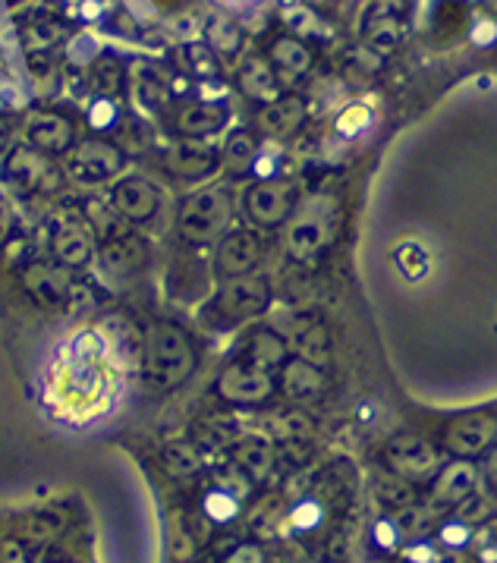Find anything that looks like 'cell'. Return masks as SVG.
<instances>
[{
	"mask_svg": "<svg viewBox=\"0 0 497 563\" xmlns=\"http://www.w3.org/2000/svg\"><path fill=\"white\" fill-rule=\"evenodd\" d=\"M211 41L221 51L230 54V51L240 48V29H236L233 23H224V19H214V23H211Z\"/></svg>",
	"mask_w": 497,
	"mask_h": 563,
	"instance_id": "obj_31",
	"label": "cell"
},
{
	"mask_svg": "<svg viewBox=\"0 0 497 563\" xmlns=\"http://www.w3.org/2000/svg\"><path fill=\"white\" fill-rule=\"evenodd\" d=\"M472 482H475L472 466H466V463L450 466L444 472V479L438 482V497H441V501H460L463 494H469Z\"/></svg>",
	"mask_w": 497,
	"mask_h": 563,
	"instance_id": "obj_25",
	"label": "cell"
},
{
	"mask_svg": "<svg viewBox=\"0 0 497 563\" xmlns=\"http://www.w3.org/2000/svg\"><path fill=\"white\" fill-rule=\"evenodd\" d=\"M246 362H252L255 368H265V372H271V368H277V365H284L287 362V343H284V337H277L268 328L255 331L246 340Z\"/></svg>",
	"mask_w": 497,
	"mask_h": 563,
	"instance_id": "obj_21",
	"label": "cell"
},
{
	"mask_svg": "<svg viewBox=\"0 0 497 563\" xmlns=\"http://www.w3.org/2000/svg\"><path fill=\"white\" fill-rule=\"evenodd\" d=\"M26 145L45 151V155H67V151L76 145V133L73 123L67 117H60L54 111L35 114L26 126Z\"/></svg>",
	"mask_w": 497,
	"mask_h": 563,
	"instance_id": "obj_11",
	"label": "cell"
},
{
	"mask_svg": "<svg viewBox=\"0 0 497 563\" xmlns=\"http://www.w3.org/2000/svg\"><path fill=\"white\" fill-rule=\"evenodd\" d=\"M293 343H296L299 359H306V362L321 365V362H328V356H331V337L315 321L299 324L296 334H293Z\"/></svg>",
	"mask_w": 497,
	"mask_h": 563,
	"instance_id": "obj_22",
	"label": "cell"
},
{
	"mask_svg": "<svg viewBox=\"0 0 497 563\" xmlns=\"http://www.w3.org/2000/svg\"><path fill=\"white\" fill-rule=\"evenodd\" d=\"M70 519L60 507H35L0 535V563H85L79 551L63 545Z\"/></svg>",
	"mask_w": 497,
	"mask_h": 563,
	"instance_id": "obj_1",
	"label": "cell"
},
{
	"mask_svg": "<svg viewBox=\"0 0 497 563\" xmlns=\"http://www.w3.org/2000/svg\"><path fill=\"white\" fill-rule=\"evenodd\" d=\"M95 89L101 98H111L123 89V67L114 57H98L95 60Z\"/></svg>",
	"mask_w": 497,
	"mask_h": 563,
	"instance_id": "obj_26",
	"label": "cell"
},
{
	"mask_svg": "<svg viewBox=\"0 0 497 563\" xmlns=\"http://www.w3.org/2000/svg\"><path fill=\"white\" fill-rule=\"evenodd\" d=\"M183 63H186V70L192 76H199V79H218L221 76L218 60H214V54L205 45H186L183 48Z\"/></svg>",
	"mask_w": 497,
	"mask_h": 563,
	"instance_id": "obj_27",
	"label": "cell"
},
{
	"mask_svg": "<svg viewBox=\"0 0 497 563\" xmlns=\"http://www.w3.org/2000/svg\"><path fill=\"white\" fill-rule=\"evenodd\" d=\"M274 60L284 63V67H290V73H299L309 67V54L306 48H299L296 41H277L274 45Z\"/></svg>",
	"mask_w": 497,
	"mask_h": 563,
	"instance_id": "obj_30",
	"label": "cell"
},
{
	"mask_svg": "<svg viewBox=\"0 0 497 563\" xmlns=\"http://www.w3.org/2000/svg\"><path fill=\"white\" fill-rule=\"evenodd\" d=\"M258 258H262V246H258L255 233L236 230V233H227V240L218 246L214 265H218L221 277H240V274H252Z\"/></svg>",
	"mask_w": 497,
	"mask_h": 563,
	"instance_id": "obj_13",
	"label": "cell"
},
{
	"mask_svg": "<svg viewBox=\"0 0 497 563\" xmlns=\"http://www.w3.org/2000/svg\"><path fill=\"white\" fill-rule=\"evenodd\" d=\"M7 233H10V211L0 205V243L7 240Z\"/></svg>",
	"mask_w": 497,
	"mask_h": 563,
	"instance_id": "obj_33",
	"label": "cell"
},
{
	"mask_svg": "<svg viewBox=\"0 0 497 563\" xmlns=\"http://www.w3.org/2000/svg\"><path fill=\"white\" fill-rule=\"evenodd\" d=\"M4 173L10 183H16L23 192H32V196H51V192L63 186V177H67V170L51 155H45V151H38L32 145L13 148L4 164Z\"/></svg>",
	"mask_w": 497,
	"mask_h": 563,
	"instance_id": "obj_4",
	"label": "cell"
},
{
	"mask_svg": "<svg viewBox=\"0 0 497 563\" xmlns=\"http://www.w3.org/2000/svg\"><path fill=\"white\" fill-rule=\"evenodd\" d=\"M148 262V246L139 240V236L120 233L114 240H107L101 246V265L111 271L114 277H129L139 268H145Z\"/></svg>",
	"mask_w": 497,
	"mask_h": 563,
	"instance_id": "obj_16",
	"label": "cell"
},
{
	"mask_svg": "<svg viewBox=\"0 0 497 563\" xmlns=\"http://www.w3.org/2000/svg\"><path fill=\"white\" fill-rule=\"evenodd\" d=\"M271 302V284L265 277H255V274H240V277H227L218 299H214V306H218L221 315H227L230 321H246L255 318L268 309Z\"/></svg>",
	"mask_w": 497,
	"mask_h": 563,
	"instance_id": "obj_6",
	"label": "cell"
},
{
	"mask_svg": "<svg viewBox=\"0 0 497 563\" xmlns=\"http://www.w3.org/2000/svg\"><path fill=\"white\" fill-rule=\"evenodd\" d=\"M23 280H26L29 293L38 302H45V306H57V302H63L73 290L70 277H67V268H60L57 262L54 265L51 262H32L23 271Z\"/></svg>",
	"mask_w": 497,
	"mask_h": 563,
	"instance_id": "obj_15",
	"label": "cell"
},
{
	"mask_svg": "<svg viewBox=\"0 0 497 563\" xmlns=\"http://www.w3.org/2000/svg\"><path fill=\"white\" fill-rule=\"evenodd\" d=\"M218 164H221V158L214 155L211 148L196 145V142H183V145L170 148L164 155V170L170 173V177L189 180V183L211 177V173L218 170Z\"/></svg>",
	"mask_w": 497,
	"mask_h": 563,
	"instance_id": "obj_12",
	"label": "cell"
},
{
	"mask_svg": "<svg viewBox=\"0 0 497 563\" xmlns=\"http://www.w3.org/2000/svg\"><path fill=\"white\" fill-rule=\"evenodd\" d=\"M324 246V227L318 221H299L290 230V252L296 258H312Z\"/></svg>",
	"mask_w": 497,
	"mask_h": 563,
	"instance_id": "obj_24",
	"label": "cell"
},
{
	"mask_svg": "<svg viewBox=\"0 0 497 563\" xmlns=\"http://www.w3.org/2000/svg\"><path fill=\"white\" fill-rule=\"evenodd\" d=\"M488 475H491V479L497 482V450H494V457L488 460Z\"/></svg>",
	"mask_w": 497,
	"mask_h": 563,
	"instance_id": "obj_35",
	"label": "cell"
},
{
	"mask_svg": "<svg viewBox=\"0 0 497 563\" xmlns=\"http://www.w3.org/2000/svg\"><path fill=\"white\" fill-rule=\"evenodd\" d=\"M51 255L60 268H85L92 262V227L76 211H63L51 224Z\"/></svg>",
	"mask_w": 497,
	"mask_h": 563,
	"instance_id": "obj_7",
	"label": "cell"
},
{
	"mask_svg": "<svg viewBox=\"0 0 497 563\" xmlns=\"http://www.w3.org/2000/svg\"><path fill=\"white\" fill-rule=\"evenodd\" d=\"M497 435V419L488 413H472L457 419L447 428V447L453 453H479L491 444V438Z\"/></svg>",
	"mask_w": 497,
	"mask_h": 563,
	"instance_id": "obj_14",
	"label": "cell"
},
{
	"mask_svg": "<svg viewBox=\"0 0 497 563\" xmlns=\"http://www.w3.org/2000/svg\"><path fill=\"white\" fill-rule=\"evenodd\" d=\"M60 38H63V29H60L57 23H35V26H29V29H26V35H23L26 48H29L32 54L54 48Z\"/></svg>",
	"mask_w": 497,
	"mask_h": 563,
	"instance_id": "obj_28",
	"label": "cell"
},
{
	"mask_svg": "<svg viewBox=\"0 0 497 563\" xmlns=\"http://www.w3.org/2000/svg\"><path fill=\"white\" fill-rule=\"evenodd\" d=\"M192 368H196V350L189 334L177 321H155L142 337V375L155 391H174Z\"/></svg>",
	"mask_w": 497,
	"mask_h": 563,
	"instance_id": "obj_2",
	"label": "cell"
},
{
	"mask_svg": "<svg viewBox=\"0 0 497 563\" xmlns=\"http://www.w3.org/2000/svg\"><path fill=\"white\" fill-rule=\"evenodd\" d=\"M296 208V186L290 180H262L246 192V214L258 227H280Z\"/></svg>",
	"mask_w": 497,
	"mask_h": 563,
	"instance_id": "obj_8",
	"label": "cell"
},
{
	"mask_svg": "<svg viewBox=\"0 0 497 563\" xmlns=\"http://www.w3.org/2000/svg\"><path fill=\"white\" fill-rule=\"evenodd\" d=\"M111 208L120 214L123 221L145 224L158 214L161 208V192L142 177H126L111 189Z\"/></svg>",
	"mask_w": 497,
	"mask_h": 563,
	"instance_id": "obj_10",
	"label": "cell"
},
{
	"mask_svg": "<svg viewBox=\"0 0 497 563\" xmlns=\"http://www.w3.org/2000/svg\"><path fill=\"white\" fill-rule=\"evenodd\" d=\"M230 111L224 104H214V101H202V104H186L183 111L177 114V129L183 136H211L218 133V129L227 123Z\"/></svg>",
	"mask_w": 497,
	"mask_h": 563,
	"instance_id": "obj_18",
	"label": "cell"
},
{
	"mask_svg": "<svg viewBox=\"0 0 497 563\" xmlns=\"http://www.w3.org/2000/svg\"><path fill=\"white\" fill-rule=\"evenodd\" d=\"M243 89L255 98H268L274 95V82H271V73L262 67V63H249L246 73H243Z\"/></svg>",
	"mask_w": 497,
	"mask_h": 563,
	"instance_id": "obj_29",
	"label": "cell"
},
{
	"mask_svg": "<svg viewBox=\"0 0 497 563\" xmlns=\"http://www.w3.org/2000/svg\"><path fill=\"white\" fill-rule=\"evenodd\" d=\"M284 391L293 400H309L324 391V372L315 362H306L296 356V359L284 362Z\"/></svg>",
	"mask_w": 497,
	"mask_h": 563,
	"instance_id": "obj_20",
	"label": "cell"
},
{
	"mask_svg": "<svg viewBox=\"0 0 497 563\" xmlns=\"http://www.w3.org/2000/svg\"><path fill=\"white\" fill-rule=\"evenodd\" d=\"M387 460L394 463V469H400L406 475H425L438 466V453L422 438H400L391 444V450H387Z\"/></svg>",
	"mask_w": 497,
	"mask_h": 563,
	"instance_id": "obj_19",
	"label": "cell"
},
{
	"mask_svg": "<svg viewBox=\"0 0 497 563\" xmlns=\"http://www.w3.org/2000/svg\"><path fill=\"white\" fill-rule=\"evenodd\" d=\"M302 120H306V107H302L299 98L271 101L255 117L258 129H262V133H268V136H290V133H296V129L302 126Z\"/></svg>",
	"mask_w": 497,
	"mask_h": 563,
	"instance_id": "obj_17",
	"label": "cell"
},
{
	"mask_svg": "<svg viewBox=\"0 0 497 563\" xmlns=\"http://www.w3.org/2000/svg\"><path fill=\"white\" fill-rule=\"evenodd\" d=\"M89 123L92 129H111L117 123V107L111 104V98H98L89 111Z\"/></svg>",
	"mask_w": 497,
	"mask_h": 563,
	"instance_id": "obj_32",
	"label": "cell"
},
{
	"mask_svg": "<svg viewBox=\"0 0 497 563\" xmlns=\"http://www.w3.org/2000/svg\"><path fill=\"white\" fill-rule=\"evenodd\" d=\"M255 158H258V145H255V139H252V133H233V136L227 139L224 164H227L230 173H246V170H252Z\"/></svg>",
	"mask_w": 497,
	"mask_h": 563,
	"instance_id": "obj_23",
	"label": "cell"
},
{
	"mask_svg": "<svg viewBox=\"0 0 497 563\" xmlns=\"http://www.w3.org/2000/svg\"><path fill=\"white\" fill-rule=\"evenodd\" d=\"M7 136H10V126H7V120H0V148H4Z\"/></svg>",
	"mask_w": 497,
	"mask_h": 563,
	"instance_id": "obj_34",
	"label": "cell"
},
{
	"mask_svg": "<svg viewBox=\"0 0 497 563\" xmlns=\"http://www.w3.org/2000/svg\"><path fill=\"white\" fill-rule=\"evenodd\" d=\"M233 202L227 189H202L180 208V236L186 243H208L227 230Z\"/></svg>",
	"mask_w": 497,
	"mask_h": 563,
	"instance_id": "obj_3",
	"label": "cell"
},
{
	"mask_svg": "<svg viewBox=\"0 0 497 563\" xmlns=\"http://www.w3.org/2000/svg\"><path fill=\"white\" fill-rule=\"evenodd\" d=\"M126 164V155L114 145V142H104V139H89V142H79L67 151V177L79 180V183H104L117 177Z\"/></svg>",
	"mask_w": 497,
	"mask_h": 563,
	"instance_id": "obj_5",
	"label": "cell"
},
{
	"mask_svg": "<svg viewBox=\"0 0 497 563\" xmlns=\"http://www.w3.org/2000/svg\"><path fill=\"white\" fill-rule=\"evenodd\" d=\"M218 394L227 403H240V406L265 403L274 394V381L265 368H255L246 359H236L224 368V375L218 381Z\"/></svg>",
	"mask_w": 497,
	"mask_h": 563,
	"instance_id": "obj_9",
	"label": "cell"
}]
</instances>
